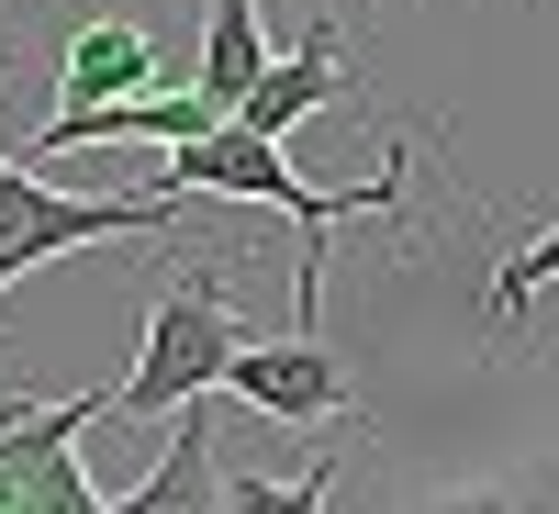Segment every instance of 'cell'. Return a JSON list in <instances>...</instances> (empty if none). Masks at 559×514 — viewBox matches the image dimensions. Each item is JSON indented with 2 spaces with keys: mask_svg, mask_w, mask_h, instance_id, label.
Instances as JSON below:
<instances>
[{
  "mask_svg": "<svg viewBox=\"0 0 559 514\" xmlns=\"http://www.w3.org/2000/svg\"><path fill=\"white\" fill-rule=\"evenodd\" d=\"M247 347L236 258H168V291L146 313V347L112 381V414H179L191 392H224V358Z\"/></svg>",
  "mask_w": 559,
  "mask_h": 514,
  "instance_id": "cell-1",
  "label": "cell"
},
{
  "mask_svg": "<svg viewBox=\"0 0 559 514\" xmlns=\"http://www.w3.org/2000/svg\"><path fill=\"white\" fill-rule=\"evenodd\" d=\"M179 224V191L157 179V191H57L34 157H0V291L12 279H34L45 258H79V247H112V236H168Z\"/></svg>",
  "mask_w": 559,
  "mask_h": 514,
  "instance_id": "cell-2",
  "label": "cell"
},
{
  "mask_svg": "<svg viewBox=\"0 0 559 514\" xmlns=\"http://www.w3.org/2000/svg\"><path fill=\"white\" fill-rule=\"evenodd\" d=\"M224 392L269 426H358V369L324 347V324H292V336H247L224 358Z\"/></svg>",
  "mask_w": 559,
  "mask_h": 514,
  "instance_id": "cell-3",
  "label": "cell"
},
{
  "mask_svg": "<svg viewBox=\"0 0 559 514\" xmlns=\"http://www.w3.org/2000/svg\"><path fill=\"white\" fill-rule=\"evenodd\" d=\"M347 89H358V68H347V12H324V23L292 45V57H269V68H258V89L236 101V123H247V134H292L302 112L347 101Z\"/></svg>",
  "mask_w": 559,
  "mask_h": 514,
  "instance_id": "cell-4",
  "label": "cell"
},
{
  "mask_svg": "<svg viewBox=\"0 0 559 514\" xmlns=\"http://www.w3.org/2000/svg\"><path fill=\"white\" fill-rule=\"evenodd\" d=\"M157 89V23L146 12H79L57 45V101H123Z\"/></svg>",
  "mask_w": 559,
  "mask_h": 514,
  "instance_id": "cell-5",
  "label": "cell"
},
{
  "mask_svg": "<svg viewBox=\"0 0 559 514\" xmlns=\"http://www.w3.org/2000/svg\"><path fill=\"white\" fill-rule=\"evenodd\" d=\"M112 514H224V458H213V392L179 403L168 426V458L134 492H112Z\"/></svg>",
  "mask_w": 559,
  "mask_h": 514,
  "instance_id": "cell-6",
  "label": "cell"
},
{
  "mask_svg": "<svg viewBox=\"0 0 559 514\" xmlns=\"http://www.w3.org/2000/svg\"><path fill=\"white\" fill-rule=\"evenodd\" d=\"M258 68H269V34H258V0H213V23H202V89L224 112L258 89Z\"/></svg>",
  "mask_w": 559,
  "mask_h": 514,
  "instance_id": "cell-7",
  "label": "cell"
},
{
  "mask_svg": "<svg viewBox=\"0 0 559 514\" xmlns=\"http://www.w3.org/2000/svg\"><path fill=\"white\" fill-rule=\"evenodd\" d=\"M548 279H559V213H548L537 236H526L515 258H503V268L481 279V313H492V336H515V324H526V302L548 291Z\"/></svg>",
  "mask_w": 559,
  "mask_h": 514,
  "instance_id": "cell-8",
  "label": "cell"
}]
</instances>
